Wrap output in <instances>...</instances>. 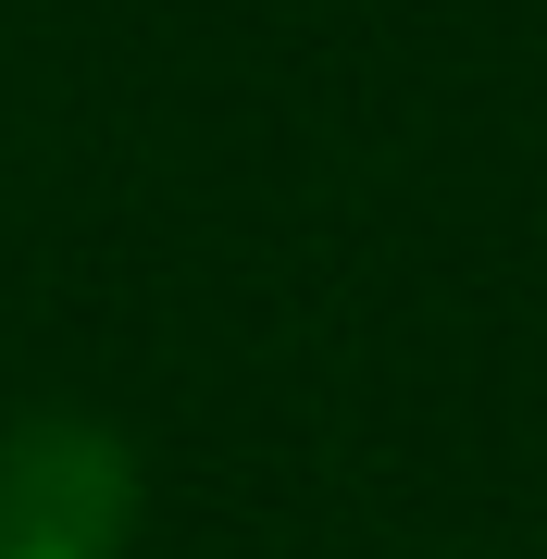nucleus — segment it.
<instances>
[{
    "instance_id": "1",
    "label": "nucleus",
    "mask_w": 547,
    "mask_h": 559,
    "mask_svg": "<svg viewBox=\"0 0 547 559\" xmlns=\"http://www.w3.org/2000/svg\"><path fill=\"white\" fill-rule=\"evenodd\" d=\"M138 448L87 411H38L0 436V559H124Z\"/></svg>"
}]
</instances>
